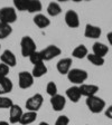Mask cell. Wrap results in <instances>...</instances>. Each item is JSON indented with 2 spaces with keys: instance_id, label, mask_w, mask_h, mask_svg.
<instances>
[{
  "instance_id": "cell-29",
  "label": "cell",
  "mask_w": 112,
  "mask_h": 125,
  "mask_svg": "<svg viewBox=\"0 0 112 125\" xmlns=\"http://www.w3.org/2000/svg\"><path fill=\"white\" fill-rule=\"evenodd\" d=\"M46 92L50 97L57 95V85H56L54 82H50L46 86Z\"/></svg>"
},
{
  "instance_id": "cell-13",
  "label": "cell",
  "mask_w": 112,
  "mask_h": 125,
  "mask_svg": "<svg viewBox=\"0 0 112 125\" xmlns=\"http://www.w3.org/2000/svg\"><path fill=\"white\" fill-rule=\"evenodd\" d=\"M71 67H72V58H62L61 60H58L57 65H56V68H57L58 73L62 74V75H67L68 72L71 70Z\"/></svg>"
},
{
  "instance_id": "cell-15",
  "label": "cell",
  "mask_w": 112,
  "mask_h": 125,
  "mask_svg": "<svg viewBox=\"0 0 112 125\" xmlns=\"http://www.w3.org/2000/svg\"><path fill=\"white\" fill-rule=\"evenodd\" d=\"M13 88L12 82L8 77L0 78V96H5L6 94L10 93Z\"/></svg>"
},
{
  "instance_id": "cell-26",
  "label": "cell",
  "mask_w": 112,
  "mask_h": 125,
  "mask_svg": "<svg viewBox=\"0 0 112 125\" xmlns=\"http://www.w3.org/2000/svg\"><path fill=\"white\" fill-rule=\"evenodd\" d=\"M28 0H13V8L18 11H27Z\"/></svg>"
},
{
  "instance_id": "cell-18",
  "label": "cell",
  "mask_w": 112,
  "mask_h": 125,
  "mask_svg": "<svg viewBox=\"0 0 112 125\" xmlns=\"http://www.w3.org/2000/svg\"><path fill=\"white\" fill-rule=\"evenodd\" d=\"M33 20H34L35 25L40 29L47 28V27L50 25V20L48 19V17H46L45 15H42V13H37Z\"/></svg>"
},
{
  "instance_id": "cell-5",
  "label": "cell",
  "mask_w": 112,
  "mask_h": 125,
  "mask_svg": "<svg viewBox=\"0 0 112 125\" xmlns=\"http://www.w3.org/2000/svg\"><path fill=\"white\" fill-rule=\"evenodd\" d=\"M44 98H43L42 94H35L31 97H29L26 102V108L28 109L29 112H36L39 111V108L42 107Z\"/></svg>"
},
{
  "instance_id": "cell-33",
  "label": "cell",
  "mask_w": 112,
  "mask_h": 125,
  "mask_svg": "<svg viewBox=\"0 0 112 125\" xmlns=\"http://www.w3.org/2000/svg\"><path fill=\"white\" fill-rule=\"evenodd\" d=\"M107 38H108V42H109V44L112 45V31L107 35Z\"/></svg>"
},
{
  "instance_id": "cell-31",
  "label": "cell",
  "mask_w": 112,
  "mask_h": 125,
  "mask_svg": "<svg viewBox=\"0 0 112 125\" xmlns=\"http://www.w3.org/2000/svg\"><path fill=\"white\" fill-rule=\"evenodd\" d=\"M8 73H9V67L1 62V64H0V78L7 77Z\"/></svg>"
},
{
  "instance_id": "cell-35",
  "label": "cell",
  "mask_w": 112,
  "mask_h": 125,
  "mask_svg": "<svg viewBox=\"0 0 112 125\" xmlns=\"http://www.w3.org/2000/svg\"><path fill=\"white\" fill-rule=\"evenodd\" d=\"M38 125H50L48 123H46V122H42V123H39Z\"/></svg>"
},
{
  "instance_id": "cell-14",
  "label": "cell",
  "mask_w": 112,
  "mask_h": 125,
  "mask_svg": "<svg viewBox=\"0 0 112 125\" xmlns=\"http://www.w3.org/2000/svg\"><path fill=\"white\" fill-rule=\"evenodd\" d=\"M23 114H24V112H23V109H21V107L19 105L13 104L12 107L10 108V112H9V121H10L11 124L19 123Z\"/></svg>"
},
{
  "instance_id": "cell-36",
  "label": "cell",
  "mask_w": 112,
  "mask_h": 125,
  "mask_svg": "<svg viewBox=\"0 0 112 125\" xmlns=\"http://www.w3.org/2000/svg\"><path fill=\"white\" fill-rule=\"evenodd\" d=\"M0 48H1V46H0Z\"/></svg>"
},
{
  "instance_id": "cell-22",
  "label": "cell",
  "mask_w": 112,
  "mask_h": 125,
  "mask_svg": "<svg viewBox=\"0 0 112 125\" xmlns=\"http://www.w3.org/2000/svg\"><path fill=\"white\" fill-rule=\"evenodd\" d=\"M43 5L38 0H28V7H27V11L29 13H36L42 10Z\"/></svg>"
},
{
  "instance_id": "cell-34",
  "label": "cell",
  "mask_w": 112,
  "mask_h": 125,
  "mask_svg": "<svg viewBox=\"0 0 112 125\" xmlns=\"http://www.w3.org/2000/svg\"><path fill=\"white\" fill-rule=\"evenodd\" d=\"M0 125H9V123L6 121H0Z\"/></svg>"
},
{
  "instance_id": "cell-1",
  "label": "cell",
  "mask_w": 112,
  "mask_h": 125,
  "mask_svg": "<svg viewBox=\"0 0 112 125\" xmlns=\"http://www.w3.org/2000/svg\"><path fill=\"white\" fill-rule=\"evenodd\" d=\"M20 48L23 57H29L36 52V42L29 36H24L20 40Z\"/></svg>"
},
{
  "instance_id": "cell-30",
  "label": "cell",
  "mask_w": 112,
  "mask_h": 125,
  "mask_svg": "<svg viewBox=\"0 0 112 125\" xmlns=\"http://www.w3.org/2000/svg\"><path fill=\"white\" fill-rule=\"evenodd\" d=\"M70 123V118L65 115H62V116H58V118L55 122V125H68Z\"/></svg>"
},
{
  "instance_id": "cell-24",
  "label": "cell",
  "mask_w": 112,
  "mask_h": 125,
  "mask_svg": "<svg viewBox=\"0 0 112 125\" xmlns=\"http://www.w3.org/2000/svg\"><path fill=\"white\" fill-rule=\"evenodd\" d=\"M12 32V28L10 25L8 23H3L0 22V39H5L8 36H10Z\"/></svg>"
},
{
  "instance_id": "cell-7",
  "label": "cell",
  "mask_w": 112,
  "mask_h": 125,
  "mask_svg": "<svg viewBox=\"0 0 112 125\" xmlns=\"http://www.w3.org/2000/svg\"><path fill=\"white\" fill-rule=\"evenodd\" d=\"M18 84L21 89L30 88L33 84H34V77L31 73L28 72H20L18 75Z\"/></svg>"
},
{
  "instance_id": "cell-3",
  "label": "cell",
  "mask_w": 112,
  "mask_h": 125,
  "mask_svg": "<svg viewBox=\"0 0 112 125\" xmlns=\"http://www.w3.org/2000/svg\"><path fill=\"white\" fill-rule=\"evenodd\" d=\"M17 19V11L13 7H2L0 9V22L11 25Z\"/></svg>"
},
{
  "instance_id": "cell-6",
  "label": "cell",
  "mask_w": 112,
  "mask_h": 125,
  "mask_svg": "<svg viewBox=\"0 0 112 125\" xmlns=\"http://www.w3.org/2000/svg\"><path fill=\"white\" fill-rule=\"evenodd\" d=\"M61 52H62V50H61L60 47L55 46V45H50L46 48H44L40 52V54H42L43 60L44 62H48V60H52L54 58H56L57 56H60Z\"/></svg>"
},
{
  "instance_id": "cell-19",
  "label": "cell",
  "mask_w": 112,
  "mask_h": 125,
  "mask_svg": "<svg viewBox=\"0 0 112 125\" xmlns=\"http://www.w3.org/2000/svg\"><path fill=\"white\" fill-rule=\"evenodd\" d=\"M47 73V67L44 62H40V64H37L34 66L33 68V72H31V75L34 78H40L44 75H46Z\"/></svg>"
},
{
  "instance_id": "cell-4",
  "label": "cell",
  "mask_w": 112,
  "mask_h": 125,
  "mask_svg": "<svg viewBox=\"0 0 112 125\" xmlns=\"http://www.w3.org/2000/svg\"><path fill=\"white\" fill-rule=\"evenodd\" d=\"M67 78L71 83L82 85L87 79V73L83 69H80V68H73L68 72Z\"/></svg>"
},
{
  "instance_id": "cell-20",
  "label": "cell",
  "mask_w": 112,
  "mask_h": 125,
  "mask_svg": "<svg viewBox=\"0 0 112 125\" xmlns=\"http://www.w3.org/2000/svg\"><path fill=\"white\" fill-rule=\"evenodd\" d=\"M87 55H89V52H87V48L84 45H78L72 52V56L74 58H77V59H83Z\"/></svg>"
},
{
  "instance_id": "cell-10",
  "label": "cell",
  "mask_w": 112,
  "mask_h": 125,
  "mask_svg": "<svg viewBox=\"0 0 112 125\" xmlns=\"http://www.w3.org/2000/svg\"><path fill=\"white\" fill-rule=\"evenodd\" d=\"M80 92L82 96H85L86 98L95 96V94L99 92V86L93 85V84H82L80 86Z\"/></svg>"
},
{
  "instance_id": "cell-27",
  "label": "cell",
  "mask_w": 112,
  "mask_h": 125,
  "mask_svg": "<svg viewBox=\"0 0 112 125\" xmlns=\"http://www.w3.org/2000/svg\"><path fill=\"white\" fill-rule=\"evenodd\" d=\"M13 105V102L11 98L7 96H0V108H8L10 109Z\"/></svg>"
},
{
  "instance_id": "cell-17",
  "label": "cell",
  "mask_w": 112,
  "mask_h": 125,
  "mask_svg": "<svg viewBox=\"0 0 112 125\" xmlns=\"http://www.w3.org/2000/svg\"><path fill=\"white\" fill-rule=\"evenodd\" d=\"M92 50H93L92 54L97 55V56H99V57L104 58V56L109 52V47H108L107 45L102 44V42H94L93 44Z\"/></svg>"
},
{
  "instance_id": "cell-25",
  "label": "cell",
  "mask_w": 112,
  "mask_h": 125,
  "mask_svg": "<svg viewBox=\"0 0 112 125\" xmlns=\"http://www.w3.org/2000/svg\"><path fill=\"white\" fill-rule=\"evenodd\" d=\"M86 58H87L89 62H91V64H93L94 66H102L104 64V58L99 57V56H97V55H94V54H89L86 56Z\"/></svg>"
},
{
  "instance_id": "cell-32",
  "label": "cell",
  "mask_w": 112,
  "mask_h": 125,
  "mask_svg": "<svg viewBox=\"0 0 112 125\" xmlns=\"http://www.w3.org/2000/svg\"><path fill=\"white\" fill-rule=\"evenodd\" d=\"M105 115H107V117H109L110 120H112V105H110V106L105 109Z\"/></svg>"
},
{
  "instance_id": "cell-16",
  "label": "cell",
  "mask_w": 112,
  "mask_h": 125,
  "mask_svg": "<svg viewBox=\"0 0 112 125\" xmlns=\"http://www.w3.org/2000/svg\"><path fill=\"white\" fill-rule=\"evenodd\" d=\"M66 96L73 103H77L81 99V92H80V87L78 86H72L70 88H67L66 91Z\"/></svg>"
},
{
  "instance_id": "cell-8",
  "label": "cell",
  "mask_w": 112,
  "mask_h": 125,
  "mask_svg": "<svg viewBox=\"0 0 112 125\" xmlns=\"http://www.w3.org/2000/svg\"><path fill=\"white\" fill-rule=\"evenodd\" d=\"M65 19V23L70 28H77L80 26V18L76 11L74 10H67L64 16Z\"/></svg>"
},
{
  "instance_id": "cell-9",
  "label": "cell",
  "mask_w": 112,
  "mask_h": 125,
  "mask_svg": "<svg viewBox=\"0 0 112 125\" xmlns=\"http://www.w3.org/2000/svg\"><path fill=\"white\" fill-rule=\"evenodd\" d=\"M50 105H52L55 112H61V111L64 109V107L66 105V98L63 95L57 94V95L50 97Z\"/></svg>"
},
{
  "instance_id": "cell-28",
  "label": "cell",
  "mask_w": 112,
  "mask_h": 125,
  "mask_svg": "<svg viewBox=\"0 0 112 125\" xmlns=\"http://www.w3.org/2000/svg\"><path fill=\"white\" fill-rule=\"evenodd\" d=\"M29 60H30L31 64H34V66L37 65V64H40V62H44L40 52H37V50L29 56Z\"/></svg>"
},
{
  "instance_id": "cell-2",
  "label": "cell",
  "mask_w": 112,
  "mask_h": 125,
  "mask_svg": "<svg viewBox=\"0 0 112 125\" xmlns=\"http://www.w3.org/2000/svg\"><path fill=\"white\" fill-rule=\"evenodd\" d=\"M86 106L87 108L91 111L94 114L101 113L103 109L105 108V102L104 99H102L99 96H92V97H87L85 101Z\"/></svg>"
},
{
  "instance_id": "cell-21",
  "label": "cell",
  "mask_w": 112,
  "mask_h": 125,
  "mask_svg": "<svg viewBox=\"0 0 112 125\" xmlns=\"http://www.w3.org/2000/svg\"><path fill=\"white\" fill-rule=\"evenodd\" d=\"M37 118V113L36 112H26L24 113L23 116H21L20 121L19 123L23 125H28V124H31V123H34Z\"/></svg>"
},
{
  "instance_id": "cell-23",
  "label": "cell",
  "mask_w": 112,
  "mask_h": 125,
  "mask_svg": "<svg viewBox=\"0 0 112 125\" xmlns=\"http://www.w3.org/2000/svg\"><path fill=\"white\" fill-rule=\"evenodd\" d=\"M62 12V8H61L60 3L57 2H50V5H48V7H47V13L50 16V17H56V16H58L60 13Z\"/></svg>"
},
{
  "instance_id": "cell-11",
  "label": "cell",
  "mask_w": 112,
  "mask_h": 125,
  "mask_svg": "<svg viewBox=\"0 0 112 125\" xmlns=\"http://www.w3.org/2000/svg\"><path fill=\"white\" fill-rule=\"evenodd\" d=\"M0 59H1L2 64L7 65L9 68H10V67H15V66H16V62H17V58H16L15 54H13L11 50H9V49L5 50V52L1 54V56H0Z\"/></svg>"
},
{
  "instance_id": "cell-12",
  "label": "cell",
  "mask_w": 112,
  "mask_h": 125,
  "mask_svg": "<svg viewBox=\"0 0 112 125\" xmlns=\"http://www.w3.org/2000/svg\"><path fill=\"white\" fill-rule=\"evenodd\" d=\"M102 34V30L100 27L94 26V25H90L87 23L85 26V30H84V36L86 38L90 39H98Z\"/></svg>"
}]
</instances>
